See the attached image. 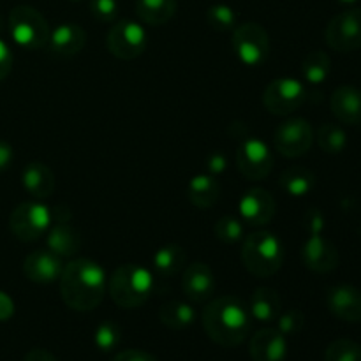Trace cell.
Here are the masks:
<instances>
[{
    "label": "cell",
    "instance_id": "cell-1",
    "mask_svg": "<svg viewBox=\"0 0 361 361\" xmlns=\"http://www.w3.org/2000/svg\"><path fill=\"white\" fill-rule=\"evenodd\" d=\"M59 281L63 303L76 312H90L97 309L108 291V281L102 267L87 257L67 263L62 268Z\"/></svg>",
    "mask_w": 361,
    "mask_h": 361
},
{
    "label": "cell",
    "instance_id": "cell-2",
    "mask_svg": "<svg viewBox=\"0 0 361 361\" xmlns=\"http://www.w3.org/2000/svg\"><path fill=\"white\" fill-rule=\"evenodd\" d=\"M201 321L208 337L222 348H236L242 344L252 326L249 307L231 295L212 300L204 307Z\"/></svg>",
    "mask_w": 361,
    "mask_h": 361
},
{
    "label": "cell",
    "instance_id": "cell-3",
    "mask_svg": "<svg viewBox=\"0 0 361 361\" xmlns=\"http://www.w3.org/2000/svg\"><path fill=\"white\" fill-rule=\"evenodd\" d=\"M154 279L148 268L141 264H120L108 281V291L120 309H137L152 295Z\"/></svg>",
    "mask_w": 361,
    "mask_h": 361
},
{
    "label": "cell",
    "instance_id": "cell-4",
    "mask_svg": "<svg viewBox=\"0 0 361 361\" xmlns=\"http://www.w3.org/2000/svg\"><path fill=\"white\" fill-rule=\"evenodd\" d=\"M284 247L275 235L256 231L245 236L242 245V263L256 277H271L284 264Z\"/></svg>",
    "mask_w": 361,
    "mask_h": 361
},
{
    "label": "cell",
    "instance_id": "cell-5",
    "mask_svg": "<svg viewBox=\"0 0 361 361\" xmlns=\"http://www.w3.org/2000/svg\"><path fill=\"white\" fill-rule=\"evenodd\" d=\"M46 18L30 6H16L9 13V34L16 44L27 49L46 48L49 39Z\"/></svg>",
    "mask_w": 361,
    "mask_h": 361
},
{
    "label": "cell",
    "instance_id": "cell-6",
    "mask_svg": "<svg viewBox=\"0 0 361 361\" xmlns=\"http://www.w3.org/2000/svg\"><path fill=\"white\" fill-rule=\"evenodd\" d=\"M233 49L240 62L249 67H257L267 62L270 55V37L259 23H242L235 27L231 39Z\"/></svg>",
    "mask_w": 361,
    "mask_h": 361
},
{
    "label": "cell",
    "instance_id": "cell-7",
    "mask_svg": "<svg viewBox=\"0 0 361 361\" xmlns=\"http://www.w3.org/2000/svg\"><path fill=\"white\" fill-rule=\"evenodd\" d=\"M49 224H51V212L44 204L34 201L18 204L9 217V228L13 235L20 242L27 243L44 236Z\"/></svg>",
    "mask_w": 361,
    "mask_h": 361
},
{
    "label": "cell",
    "instance_id": "cell-8",
    "mask_svg": "<svg viewBox=\"0 0 361 361\" xmlns=\"http://www.w3.org/2000/svg\"><path fill=\"white\" fill-rule=\"evenodd\" d=\"M148 35L143 25L133 20L116 21L106 35V48L120 60H134L147 48Z\"/></svg>",
    "mask_w": 361,
    "mask_h": 361
},
{
    "label": "cell",
    "instance_id": "cell-9",
    "mask_svg": "<svg viewBox=\"0 0 361 361\" xmlns=\"http://www.w3.org/2000/svg\"><path fill=\"white\" fill-rule=\"evenodd\" d=\"M324 39L331 49L338 53H351L361 48V9L342 11L330 20L324 30Z\"/></svg>",
    "mask_w": 361,
    "mask_h": 361
},
{
    "label": "cell",
    "instance_id": "cell-10",
    "mask_svg": "<svg viewBox=\"0 0 361 361\" xmlns=\"http://www.w3.org/2000/svg\"><path fill=\"white\" fill-rule=\"evenodd\" d=\"M307 90L302 81L293 78H279L270 81L263 92V104L271 115L286 116L296 111L305 102Z\"/></svg>",
    "mask_w": 361,
    "mask_h": 361
},
{
    "label": "cell",
    "instance_id": "cell-11",
    "mask_svg": "<svg viewBox=\"0 0 361 361\" xmlns=\"http://www.w3.org/2000/svg\"><path fill=\"white\" fill-rule=\"evenodd\" d=\"M236 168L247 180H263L274 169V154L264 141L245 137L236 150Z\"/></svg>",
    "mask_w": 361,
    "mask_h": 361
},
{
    "label": "cell",
    "instance_id": "cell-12",
    "mask_svg": "<svg viewBox=\"0 0 361 361\" xmlns=\"http://www.w3.org/2000/svg\"><path fill=\"white\" fill-rule=\"evenodd\" d=\"M314 133L305 118H289L275 129L274 147L281 155L289 159L302 157L310 150Z\"/></svg>",
    "mask_w": 361,
    "mask_h": 361
},
{
    "label": "cell",
    "instance_id": "cell-13",
    "mask_svg": "<svg viewBox=\"0 0 361 361\" xmlns=\"http://www.w3.org/2000/svg\"><path fill=\"white\" fill-rule=\"evenodd\" d=\"M51 217L55 219V224H49L46 231L48 249L60 257L76 256L81 249V235L69 221V210L66 207H59Z\"/></svg>",
    "mask_w": 361,
    "mask_h": 361
},
{
    "label": "cell",
    "instance_id": "cell-14",
    "mask_svg": "<svg viewBox=\"0 0 361 361\" xmlns=\"http://www.w3.org/2000/svg\"><path fill=\"white\" fill-rule=\"evenodd\" d=\"M302 259L309 270L330 274L338 267V250L324 236L310 235L302 247Z\"/></svg>",
    "mask_w": 361,
    "mask_h": 361
},
{
    "label": "cell",
    "instance_id": "cell-15",
    "mask_svg": "<svg viewBox=\"0 0 361 361\" xmlns=\"http://www.w3.org/2000/svg\"><path fill=\"white\" fill-rule=\"evenodd\" d=\"M62 257L49 249H39L28 254L23 261L25 277L35 284H51L62 274Z\"/></svg>",
    "mask_w": 361,
    "mask_h": 361
},
{
    "label": "cell",
    "instance_id": "cell-16",
    "mask_svg": "<svg viewBox=\"0 0 361 361\" xmlns=\"http://www.w3.org/2000/svg\"><path fill=\"white\" fill-rule=\"evenodd\" d=\"M182 291L192 303H204L214 296V271L204 263H192L182 274Z\"/></svg>",
    "mask_w": 361,
    "mask_h": 361
},
{
    "label": "cell",
    "instance_id": "cell-17",
    "mask_svg": "<svg viewBox=\"0 0 361 361\" xmlns=\"http://www.w3.org/2000/svg\"><path fill=\"white\" fill-rule=\"evenodd\" d=\"M87 42V34L76 23H60L49 32L46 49L55 59H71L83 49Z\"/></svg>",
    "mask_w": 361,
    "mask_h": 361
},
{
    "label": "cell",
    "instance_id": "cell-18",
    "mask_svg": "<svg viewBox=\"0 0 361 361\" xmlns=\"http://www.w3.org/2000/svg\"><path fill=\"white\" fill-rule=\"evenodd\" d=\"M240 215L250 226H264L274 219L275 200L268 190L250 189L240 200Z\"/></svg>",
    "mask_w": 361,
    "mask_h": 361
},
{
    "label": "cell",
    "instance_id": "cell-19",
    "mask_svg": "<svg viewBox=\"0 0 361 361\" xmlns=\"http://www.w3.org/2000/svg\"><path fill=\"white\" fill-rule=\"evenodd\" d=\"M250 358L254 361H284L288 342L277 328H263L250 338Z\"/></svg>",
    "mask_w": 361,
    "mask_h": 361
},
{
    "label": "cell",
    "instance_id": "cell-20",
    "mask_svg": "<svg viewBox=\"0 0 361 361\" xmlns=\"http://www.w3.org/2000/svg\"><path fill=\"white\" fill-rule=\"evenodd\" d=\"M326 303L330 312L345 323L361 321V293L353 286H335L328 291Z\"/></svg>",
    "mask_w": 361,
    "mask_h": 361
},
{
    "label": "cell",
    "instance_id": "cell-21",
    "mask_svg": "<svg viewBox=\"0 0 361 361\" xmlns=\"http://www.w3.org/2000/svg\"><path fill=\"white\" fill-rule=\"evenodd\" d=\"M331 113L345 126L361 123V90L353 85H342L331 94Z\"/></svg>",
    "mask_w": 361,
    "mask_h": 361
},
{
    "label": "cell",
    "instance_id": "cell-22",
    "mask_svg": "<svg viewBox=\"0 0 361 361\" xmlns=\"http://www.w3.org/2000/svg\"><path fill=\"white\" fill-rule=\"evenodd\" d=\"M21 182H23V187L27 189V192L32 197H37V200H46L55 190V175L42 162H30L23 169Z\"/></svg>",
    "mask_w": 361,
    "mask_h": 361
},
{
    "label": "cell",
    "instance_id": "cell-23",
    "mask_svg": "<svg viewBox=\"0 0 361 361\" xmlns=\"http://www.w3.org/2000/svg\"><path fill=\"white\" fill-rule=\"evenodd\" d=\"M187 196L189 201L200 210H207L212 208L219 201L221 196V183L210 173H203V175L194 176L187 187Z\"/></svg>",
    "mask_w": 361,
    "mask_h": 361
},
{
    "label": "cell",
    "instance_id": "cell-24",
    "mask_svg": "<svg viewBox=\"0 0 361 361\" xmlns=\"http://www.w3.org/2000/svg\"><path fill=\"white\" fill-rule=\"evenodd\" d=\"M250 316L261 323H274L281 316V296L271 288H257L250 296Z\"/></svg>",
    "mask_w": 361,
    "mask_h": 361
},
{
    "label": "cell",
    "instance_id": "cell-25",
    "mask_svg": "<svg viewBox=\"0 0 361 361\" xmlns=\"http://www.w3.org/2000/svg\"><path fill=\"white\" fill-rule=\"evenodd\" d=\"M187 254L183 247L169 243L154 254V271L162 279H171L185 268Z\"/></svg>",
    "mask_w": 361,
    "mask_h": 361
},
{
    "label": "cell",
    "instance_id": "cell-26",
    "mask_svg": "<svg viewBox=\"0 0 361 361\" xmlns=\"http://www.w3.org/2000/svg\"><path fill=\"white\" fill-rule=\"evenodd\" d=\"M136 13L143 23L159 27L175 16L176 0H136Z\"/></svg>",
    "mask_w": 361,
    "mask_h": 361
},
{
    "label": "cell",
    "instance_id": "cell-27",
    "mask_svg": "<svg viewBox=\"0 0 361 361\" xmlns=\"http://www.w3.org/2000/svg\"><path fill=\"white\" fill-rule=\"evenodd\" d=\"M159 319L169 330H185L196 321V310L190 303L173 300L159 309Z\"/></svg>",
    "mask_w": 361,
    "mask_h": 361
},
{
    "label": "cell",
    "instance_id": "cell-28",
    "mask_svg": "<svg viewBox=\"0 0 361 361\" xmlns=\"http://www.w3.org/2000/svg\"><path fill=\"white\" fill-rule=\"evenodd\" d=\"M284 192L289 196L302 197L307 196L310 190L316 185V175L310 169L302 168V166H291V168L284 169L281 173V180H279Z\"/></svg>",
    "mask_w": 361,
    "mask_h": 361
},
{
    "label": "cell",
    "instance_id": "cell-29",
    "mask_svg": "<svg viewBox=\"0 0 361 361\" xmlns=\"http://www.w3.org/2000/svg\"><path fill=\"white\" fill-rule=\"evenodd\" d=\"M331 71V59L324 51H312L303 59L302 73L309 83L321 85L326 81Z\"/></svg>",
    "mask_w": 361,
    "mask_h": 361
},
{
    "label": "cell",
    "instance_id": "cell-30",
    "mask_svg": "<svg viewBox=\"0 0 361 361\" xmlns=\"http://www.w3.org/2000/svg\"><path fill=\"white\" fill-rule=\"evenodd\" d=\"M317 143L326 154H342L348 147V134L337 123H324V126L319 127V133H317Z\"/></svg>",
    "mask_w": 361,
    "mask_h": 361
},
{
    "label": "cell",
    "instance_id": "cell-31",
    "mask_svg": "<svg viewBox=\"0 0 361 361\" xmlns=\"http://www.w3.org/2000/svg\"><path fill=\"white\" fill-rule=\"evenodd\" d=\"M207 21L210 28L217 32H231L235 30L238 14L228 4H214L207 11Z\"/></svg>",
    "mask_w": 361,
    "mask_h": 361
},
{
    "label": "cell",
    "instance_id": "cell-32",
    "mask_svg": "<svg viewBox=\"0 0 361 361\" xmlns=\"http://www.w3.org/2000/svg\"><path fill=\"white\" fill-rule=\"evenodd\" d=\"M324 361H361V345L349 338L331 342L324 353Z\"/></svg>",
    "mask_w": 361,
    "mask_h": 361
},
{
    "label": "cell",
    "instance_id": "cell-33",
    "mask_svg": "<svg viewBox=\"0 0 361 361\" xmlns=\"http://www.w3.org/2000/svg\"><path fill=\"white\" fill-rule=\"evenodd\" d=\"M122 341V330L115 321H104L97 326L94 334V342L101 351L109 353Z\"/></svg>",
    "mask_w": 361,
    "mask_h": 361
},
{
    "label": "cell",
    "instance_id": "cell-34",
    "mask_svg": "<svg viewBox=\"0 0 361 361\" xmlns=\"http://www.w3.org/2000/svg\"><path fill=\"white\" fill-rule=\"evenodd\" d=\"M215 236H217L221 242L224 243H236L243 238V224L240 219L231 217V215H226V217H221L217 222H215Z\"/></svg>",
    "mask_w": 361,
    "mask_h": 361
},
{
    "label": "cell",
    "instance_id": "cell-35",
    "mask_svg": "<svg viewBox=\"0 0 361 361\" xmlns=\"http://www.w3.org/2000/svg\"><path fill=\"white\" fill-rule=\"evenodd\" d=\"M277 330L288 337V335H296L298 331L303 330V326H305V316H303L302 310H288V312L281 314L277 317Z\"/></svg>",
    "mask_w": 361,
    "mask_h": 361
},
{
    "label": "cell",
    "instance_id": "cell-36",
    "mask_svg": "<svg viewBox=\"0 0 361 361\" xmlns=\"http://www.w3.org/2000/svg\"><path fill=\"white\" fill-rule=\"evenodd\" d=\"M90 13L95 20L109 23L118 16V2L116 0H90Z\"/></svg>",
    "mask_w": 361,
    "mask_h": 361
},
{
    "label": "cell",
    "instance_id": "cell-37",
    "mask_svg": "<svg viewBox=\"0 0 361 361\" xmlns=\"http://www.w3.org/2000/svg\"><path fill=\"white\" fill-rule=\"evenodd\" d=\"M111 361H157V358L141 349H126V351L118 353Z\"/></svg>",
    "mask_w": 361,
    "mask_h": 361
},
{
    "label": "cell",
    "instance_id": "cell-38",
    "mask_svg": "<svg viewBox=\"0 0 361 361\" xmlns=\"http://www.w3.org/2000/svg\"><path fill=\"white\" fill-rule=\"evenodd\" d=\"M11 69H13V51L7 42L0 39V81L11 73Z\"/></svg>",
    "mask_w": 361,
    "mask_h": 361
},
{
    "label": "cell",
    "instance_id": "cell-39",
    "mask_svg": "<svg viewBox=\"0 0 361 361\" xmlns=\"http://www.w3.org/2000/svg\"><path fill=\"white\" fill-rule=\"evenodd\" d=\"M226 166H228V161H226V157L222 154L214 152V154L208 155L207 168H208V173H210V175H214V176L219 175V173L224 171Z\"/></svg>",
    "mask_w": 361,
    "mask_h": 361
},
{
    "label": "cell",
    "instance_id": "cell-40",
    "mask_svg": "<svg viewBox=\"0 0 361 361\" xmlns=\"http://www.w3.org/2000/svg\"><path fill=\"white\" fill-rule=\"evenodd\" d=\"M13 159H14L13 147H11L7 141L0 140V173L6 171V169L9 168L11 162H13Z\"/></svg>",
    "mask_w": 361,
    "mask_h": 361
},
{
    "label": "cell",
    "instance_id": "cell-41",
    "mask_svg": "<svg viewBox=\"0 0 361 361\" xmlns=\"http://www.w3.org/2000/svg\"><path fill=\"white\" fill-rule=\"evenodd\" d=\"M14 314V302L9 295L0 291V321H9Z\"/></svg>",
    "mask_w": 361,
    "mask_h": 361
},
{
    "label": "cell",
    "instance_id": "cell-42",
    "mask_svg": "<svg viewBox=\"0 0 361 361\" xmlns=\"http://www.w3.org/2000/svg\"><path fill=\"white\" fill-rule=\"evenodd\" d=\"M23 361H59V360H56L51 353L46 351V349H32V351H28L27 355H25Z\"/></svg>",
    "mask_w": 361,
    "mask_h": 361
},
{
    "label": "cell",
    "instance_id": "cell-43",
    "mask_svg": "<svg viewBox=\"0 0 361 361\" xmlns=\"http://www.w3.org/2000/svg\"><path fill=\"white\" fill-rule=\"evenodd\" d=\"M337 2L345 4V6H351V4H356V2H358V0H337Z\"/></svg>",
    "mask_w": 361,
    "mask_h": 361
},
{
    "label": "cell",
    "instance_id": "cell-44",
    "mask_svg": "<svg viewBox=\"0 0 361 361\" xmlns=\"http://www.w3.org/2000/svg\"><path fill=\"white\" fill-rule=\"evenodd\" d=\"M73 2H78V0H73Z\"/></svg>",
    "mask_w": 361,
    "mask_h": 361
}]
</instances>
